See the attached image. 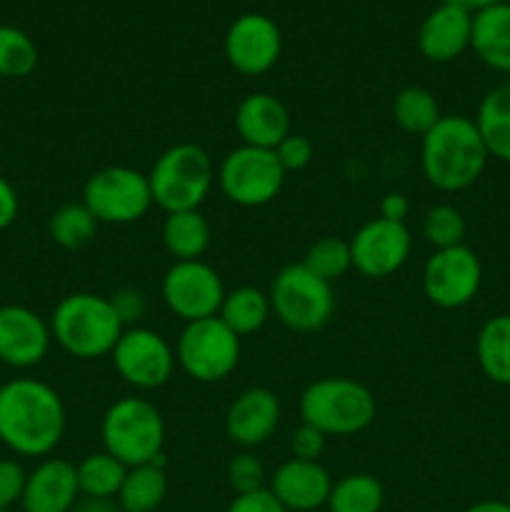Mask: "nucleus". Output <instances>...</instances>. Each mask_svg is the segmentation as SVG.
I'll return each instance as SVG.
<instances>
[{
    "label": "nucleus",
    "instance_id": "nucleus-1",
    "mask_svg": "<svg viewBox=\"0 0 510 512\" xmlns=\"http://www.w3.org/2000/svg\"><path fill=\"white\" fill-rule=\"evenodd\" d=\"M65 403L53 385L15 378L0 385V443L23 458H48L65 435Z\"/></svg>",
    "mask_w": 510,
    "mask_h": 512
},
{
    "label": "nucleus",
    "instance_id": "nucleus-2",
    "mask_svg": "<svg viewBox=\"0 0 510 512\" xmlns=\"http://www.w3.org/2000/svg\"><path fill=\"white\" fill-rule=\"evenodd\" d=\"M488 158L483 135L468 115H440L420 138V170L440 193H460L478 183Z\"/></svg>",
    "mask_w": 510,
    "mask_h": 512
},
{
    "label": "nucleus",
    "instance_id": "nucleus-3",
    "mask_svg": "<svg viewBox=\"0 0 510 512\" xmlns=\"http://www.w3.org/2000/svg\"><path fill=\"white\" fill-rule=\"evenodd\" d=\"M48 323L55 343L78 360H98L110 355L125 330L108 295L98 293L65 295L55 305Z\"/></svg>",
    "mask_w": 510,
    "mask_h": 512
},
{
    "label": "nucleus",
    "instance_id": "nucleus-4",
    "mask_svg": "<svg viewBox=\"0 0 510 512\" xmlns=\"http://www.w3.org/2000/svg\"><path fill=\"white\" fill-rule=\"evenodd\" d=\"M300 423L320 430L325 438H348L370 428L378 415L375 395L363 383L343 375L313 380L300 393Z\"/></svg>",
    "mask_w": 510,
    "mask_h": 512
},
{
    "label": "nucleus",
    "instance_id": "nucleus-5",
    "mask_svg": "<svg viewBox=\"0 0 510 512\" xmlns=\"http://www.w3.org/2000/svg\"><path fill=\"white\" fill-rule=\"evenodd\" d=\"M153 205L168 213L200 210L215 183L208 150L195 143H175L158 155L148 173Z\"/></svg>",
    "mask_w": 510,
    "mask_h": 512
},
{
    "label": "nucleus",
    "instance_id": "nucleus-6",
    "mask_svg": "<svg viewBox=\"0 0 510 512\" xmlns=\"http://www.w3.org/2000/svg\"><path fill=\"white\" fill-rule=\"evenodd\" d=\"M100 435H103L105 450L128 468L153 463L155 458L163 455V413L150 400L125 395L105 410Z\"/></svg>",
    "mask_w": 510,
    "mask_h": 512
},
{
    "label": "nucleus",
    "instance_id": "nucleus-7",
    "mask_svg": "<svg viewBox=\"0 0 510 512\" xmlns=\"http://www.w3.org/2000/svg\"><path fill=\"white\" fill-rule=\"evenodd\" d=\"M273 315L293 333H318L335 313L333 283L300 263H290L275 273L268 288Z\"/></svg>",
    "mask_w": 510,
    "mask_h": 512
},
{
    "label": "nucleus",
    "instance_id": "nucleus-8",
    "mask_svg": "<svg viewBox=\"0 0 510 512\" xmlns=\"http://www.w3.org/2000/svg\"><path fill=\"white\" fill-rule=\"evenodd\" d=\"M175 363L195 383H220L240 363V338L215 318L185 323L175 340Z\"/></svg>",
    "mask_w": 510,
    "mask_h": 512
},
{
    "label": "nucleus",
    "instance_id": "nucleus-9",
    "mask_svg": "<svg viewBox=\"0 0 510 512\" xmlns=\"http://www.w3.org/2000/svg\"><path fill=\"white\" fill-rule=\"evenodd\" d=\"M285 170L275 150L243 145L230 150L215 170L220 190L240 208H263L273 203L285 185Z\"/></svg>",
    "mask_w": 510,
    "mask_h": 512
},
{
    "label": "nucleus",
    "instance_id": "nucleus-10",
    "mask_svg": "<svg viewBox=\"0 0 510 512\" xmlns=\"http://www.w3.org/2000/svg\"><path fill=\"white\" fill-rule=\"evenodd\" d=\"M83 205L100 225H130L153 205L148 175L128 165H108L85 180Z\"/></svg>",
    "mask_w": 510,
    "mask_h": 512
},
{
    "label": "nucleus",
    "instance_id": "nucleus-11",
    "mask_svg": "<svg viewBox=\"0 0 510 512\" xmlns=\"http://www.w3.org/2000/svg\"><path fill=\"white\" fill-rule=\"evenodd\" d=\"M225 293L220 273L205 260H175L160 283L163 303L183 323L215 318Z\"/></svg>",
    "mask_w": 510,
    "mask_h": 512
},
{
    "label": "nucleus",
    "instance_id": "nucleus-12",
    "mask_svg": "<svg viewBox=\"0 0 510 512\" xmlns=\"http://www.w3.org/2000/svg\"><path fill=\"white\" fill-rule=\"evenodd\" d=\"M110 360L115 373L135 390H158L173 378L175 348L155 330L145 325L125 328L115 343Z\"/></svg>",
    "mask_w": 510,
    "mask_h": 512
},
{
    "label": "nucleus",
    "instance_id": "nucleus-13",
    "mask_svg": "<svg viewBox=\"0 0 510 512\" xmlns=\"http://www.w3.org/2000/svg\"><path fill=\"white\" fill-rule=\"evenodd\" d=\"M483 265L468 245L433 250L423 265V293L435 308L458 310L478 295Z\"/></svg>",
    "mask_w": 510,
    "mask_h": 512
},
{
    "label": "nucleus",
    "instance_id": "nucleus-14",
    "mask_svg": "<svg viewBox=\"0 0 510 512\" xmlns=\"http://www.w3.org/2000/svg\"><path fill=\"white\" fill-rule=\"evenodd\" d=\"M348 243L353 270L370 280H383L408 263L413 235L405 223H393L378 215L360 225Z\"/></svg>",
    "mask_w": 510,
    "mask_h": 512
},
{
    "label": "nucleus",
    "instance_id": "nucleus-15",
    "mask_svg": "<svg viewBox=\"0 0 510 512\" xmlns=\"http://www.w3.org/2000/svg\"><path fill=\"white\" fill-rule=\"evenodd\" d=\"M225 60L240 75H263L280 60L283 35L278 23L263 13H243L225 33Z\"/></svg>",
    "mask_w": 510,
    "mask_h": 512
},
{
    "label": "nucleus",
    "instance_id": "nucleus-16",
    "mask_svg": "<svg viewBox=\"0 0 510 512\" xmlns=\"http://www.w3.org/2000/svg\"><path fill=\"white\" fill-rule=\"evenodd\" d=\"M53 335L50 323L25 305L0 308V363L15 370L35 368L48 355Z\"/></svg>",
    "mask_w": 510,
    "mask_h": 512
},
{
    "label": "nucleus",
    "instance_id": "nucleus-17",
    "mask_svg": "<svg viewBox=\"0 0 510 512\" xmlns=\"http://www.w3.org/2000/svg\"><path fill=\"white\" fill-rule=\"evenodd\" d=\"M280 398L270 388H245L225 413V435L243 450L260 448L280 425Z\"/></svg>",
    "mask_w": 510,
    "mask_h": 512
},
{
    "label": "nucleus",
    "instance_id": "nucleus-18",
    "mask_svg": "<svg viewBox=\"0 0 510 512\" xmlns=\"http://www.w3.org/2000/svg\"><path fill=\"white\" fill-rule=\"evenodd\" d=\"M335 480L320 460L288 458L270 475V493L288 512H313L325 508Z\"/></svg>",
    "mask_w": 510,
    "mask_h": 512
},
{
    "label": "nucleus",
    "instance_id": "nucleus-19",
    "mask_svg": "<svg viewBox=\"0 0 510 512\" xmlns=\"http://www.w3.org/2000/svg\"><path fill=\"white\" fill-rule=\"evenodd\" d=\"M473 13L453 0L430 10L418 28V50L430 63H450L470 48Z\"/></svg>",
    "mask_w": 510,
    "mask_h": 512
},
{
    "label": "nucleus",
    "instance_id": "nucleus-20",
    "mask_svg": "<svg viewBox=\"0 0 510 512\" xmlns=\"http://www.w3.org/2000/svg\"><path fill=\"white\" fill-rule=\"evenodd\" d=\"M80 500L78 468L65 458H45L30 470L20 500L23 512H73Z\"/></svg>",
    "mask_w": 510,
    "mask_h": 512
},
{
    "label": "nucleus",
    "instance_id": "nucleus-21",
    "mask_svg": "<svg viewBox=\"0 0 510 512\" xmlns=\"http://www.w3.org/2000/svg\"><path fill=\"white\" fill-rule=\"evenodd\" d=\"M235 130L243 145L275 150L280 140L293 133L288 105L263 90L245 95L235 108Z\"/></svg>",
    "mask_w": 510,
    "mask_h": 512
},
{
    "label": "nucleus",
    "instance_id": "nucleus-22",
    "mask_svg": "<svg viewBox=\"0 0 510 512\" xmlns=\"http://www.w3.org/2000/svg\"><path fill=\"white\" fill-rule=\"evenodd\" d=\"M470 50L488 68L510 73V3H498L473 15Z\"/></svg>",
    "mask_w": 510,
    "mask_h": 512
},
{
    "label": "nucleus",
    "instance_id": "nucleus-23",
    "mask_svg": "<svg viewBox=\"0 0 510 512\" xmlns=\"http://www.w3.org/2000/svg\"><path fill=\"white\" fill-rule=\"evenodd\" d=\"M168 495V473H165V455L153 463L128 468L123 488L118 493V503L123 512H155Z\"/></svg>",
    "mask_w": 510,
    "mask_h": 512
},
{
    "label": "nucleus",
    "instance_id": "nucleus-24",
    "mask_svg": "<svg viewBox=\"0 0 510 512\" xmlns=\"http://www.w3.org/2000/svg\"><path fill=\"white\" fill-rule=\"evenodd\" d=\"M163 245L175 260H200L213 243V230L200 210L168 213L163 223Z\"/></svg>",
    "mask_w": 510,
    "mask_h": 512
},
{
    "label": "nucleus",
    "instance_id": "nucleus-25",
    "mask_svg": "<svg viewBox=\"0 0 510 512\" xmlns=\"http://www.w3.org/2000/svg\"><path fill=\"white\" fill-rule=\"evenodd\" d=\"M270 315H273V308H270L268 293L260 288H253V285H240V288L228 290L223 298V305L218 310V318L238 338H245V335H253L258 330H263Z\"/></svg>",
    "mask_w": 510,
    "mask_h": 512
},
{
    "label": "nucleus",
    "instance_id": "nucleus-26",
    "mask_svg": "<svg viewBox=\"0 0 510 512\" xmlns=\"http://www.w3.org/2000/svg\"><path fill=\"white\" fill-rule=\"evenodd\" d=\"M475 358L490 383L510 385V313L485 320L475 338Z\"/></svg>",
    "mask_w": 510,
    "mask_h": 512
},
{
    "label": "nucleus",
    "instance_id": "nucleus-27",
    "mask_svg": "<svg viewBox=\"0 0 510 512\" xmlns=\"http://www.w3.org/2000/svg\"><path fill=\"white\" fill-rule=\"evenodd\" d=\"M473 120L483 135L490 158L510 163V85L490 90L480 100L478 115Z\"/></svg>",
    "mask_w": 510,
    "mask_h": 512
},
{
    "label": "nucleus",
    "instance_id": "nucleus-28",
    "mask_svg": "<svg viewBox=\"0 0 510 512\" xmlns=\"http://www.w3.org/2000/svg\"><path fill=\"white\" fill-rule=\"evenodd\" d=\"M385 505V488L375 475L350 473L335 480L330 490V512H380Z\"/></svg>",
    "mask_w": 510,
    "mask_h": 512
},
{
    "label": "nucleus",
    "instance_id": "nucleus-29",
    "mask_svg": "<svg viewBox=\"0 0 510 512\" xmlns=\"http://www.w3.org/2000/svg\"><path fill=\"white\" fill-rule=\"evenodd\" d=\"M75 468H78L80 495L85 498H118L125 473H128V465L113 458L108 450L85 455Z\"/></svg>",
    "mask_w": 510,
    "mask_h": 512
},
{
    "label": "nucleus",
    "instance_id": "nucleus-30",
    "mask_svg": "<svg viewBox=\"0 0 510 512\" xmlns=\"http://www.w3.org/2000/svg\"><path fill=\"white\" fill-rule=\"evenodd\" d=\"M393 120L400 130L423 138L440 120V105L423 85H408L393 98Z\"/></svg>",
    "mask_w": 510,
    "mask_h": 512
},
{
    "label": "nucleus",
    "instance_id": "nucleus-31",
    "mask_svg": "<svg viewBox=\"0 0 510 512\" xmlns=\"http://www.w3.org/2000/svg\"><path fill=\"white\" fill-rule=\"evenodd\" d=\"M98 228L100 223L85 208L83 200L80 203L60 205L48 220V235L63 250H80L88 243H93V238L98 235Z\"/></svg>",
    "mask_w": 510,
    "mask_h": 512
},
{
    "label": "nucleus",
    "instance_id": "nucleus-32",
    "mask_svg": "<svg viewBox=\"0 0 510 512\" xmlns=\"http://www.w3.org/2000/svg\"><path fill=\"white\" fill-rule=\"evenodd\" d=\"M38 45L25 30L15 25H0V78H28L38 68Z\"/></svg>",
    "mask_w": 510,
    "mask_h": 512
},
{
    "label": "nucleus",
    "instance_id": "nucleus-33",
    "mask_svg": "<svg viewBox=\"0 0 510 512\" xmlns=\"http://www.w3.org/2000/svg\"><path fill=\"white\" fill-rule=\"evenodd\" d=\"M303 265L313 270L315 275H320L323 280H328V283H335L348 270H353L350 243L343 238H335V235H325V238L315 240L310 245L303 258Z\"/></svg>",
    "mask_w": 510,
    "mask_h": 512
},
{
    "label": "nucleus",
    "instance_id": "nucleus-34",
    "mask_svg": "<svg viewBox=\"0 0 510 512\" xmlns=\"http://www.w3.org/2000/svg\"><path fill=\"white\" fill-rule=\"evenodd\" d=\"M465 230L468 225H465L463 213L450 203L433 205L423 218V238L428 240V245H433V250L463 245Z\"/></svg>",
    "mask_w": 510,
    "mask_h": 512
},
{
    "label": "nucleus",
    "instance_id": "nucleus-35",
    "mask_svg": "<svg viewBox=\"0 0 510 512\" xmlns=\"http://www.w3.org/2000/svg\"><path fill=\"white\" fill-rule=\"evenodd\" d=\"M225 478H228V485L233 488L235 495L268 488V485H265L268 473H265L263 460H260L255 453H250V450H243V453L230 458L228 468H225Z\"/></svg>",
    "mask_w": 510,
    "mask_h": 512
},
{
    "label": "nucleus",
    "instance_id": "nucleus-36",
    "mask_svg": "<svg viewBox=\"0 0 510 512\" xmlns=\"http://www.w3.org/2000/svg\"><path fill=\"white\" fill-rule=\"evenodd\" d=\"M25 480H28V473L18 460L0 458V510L20 505L25 493Z\"/></svg>",
    "mask_w": 510,
    "mask_h": 512
},
{
    "label": "nucleus",
    "instance_id": "nucleus-37",
    "mask_svg": "<svg viewBox=\"0 0 510 512\" xmlns=\"http://www.w3.org/2000/svg\"><path fill=\"white\" fill-rule=\"evenodd\" d=\"M313 153V143L300 133H290L288 138L280 140L278 148H275V155H278L285 173H298V170L308 168L310 160H313Z\"/></svg>",
    "mask_w": 510,
    "mask_h": 512
},
{
    "label": "nucleus",
    "instance_id": "nucleus-38",
    "mask_svg": "<svg viewBox=\"0 0 510 512\" xmlns=\"http://www.w3.org/2000/svg\"><path fill=\"white\" fill-rule=\"evenodd\" d=\"M110 303H113L115 313H118L120 323L125 328H135L140 320L145 318V310H148V298H145L143 290L138 288H118L113 295H108Z\"/></svg>",
    "mask_w": 510,
    "mask_h": 512
},
{
    "label": "nucleus",
    "instance_id": "nucleus-39",
    "mask_svg": "<svg viewBox=\"0 0 510 512\" xmlns=\"http://www.w3.org/2000/svg\"><path fill=\"white\" fill-rule=\"evenodd\" d=\"M325 440L328 438H325L320 430L300 423L298 428L290 433V458L320 460V455L325 453Z\"/></svg>",
    "mask_w": 510,
    "mask_h": 512
},
{
    "label": "nucleus",
    "instance_id": "nucleus-40",
    "mask_svg": "<svg viewBox=\"0 0 510 512\" xmlns=\"http://www.w3.org/2000/svg\"><path fill=\"white\" fill-rule=\"evenodd\" d=\"M225 512H288V510H285L283 503L270 493V488H260V490H253V493L235 495Z\"/></svg>",
    "mask_w": 510,
    "mask_h": 512
},
{
    "label": "nucleus",
    "instance_id": "nucleus-41",
    "mask_svg": "<svg viewBox=\"0 0 510 512\" xmlns=\"http://www.w3.org/2000/svg\"><path fill=\"white\" fill-rule=\"evenodd\" d=\"M20 198L15 193L13 183L5 175H0V230L10 228L18 220Z\"/></svg>",
    "mask_w": 510,
    "mask_h": 512
},
{
    "label": "nucleus",
    "instance_id": "nucleus-42",
    "mask_svg": "<svg viewBox=\"0 0 510 512\" xmlns=\"http://www.w3.org/2000/svg\"><path fill=\"white\" fill-rule=\"evenodd\" d=\"M408 213H410V200L405 193L390 190V193H385L383 200H380V218L393 220V223H405Z\"/></svg>",
    "mask_w": 510,
    "mask_h": 512
},
{
    "label": "nucleus",
    "instance_id": "nucleus-43",
    "mask_svg": "<svg viewBox=\"0 0 510 512\" xmlns=\"http://www.w3.org/2000/svg\"><path fill=\"white\" fill-rule=\"evenodd\" d=\"M73 512H123V508L115 498H85V495H80Z\"/></svg>",
    "mask_w": 510,
    "mask_h": 512
},
{
    "label": "nucleus",
    "instance_id": "nucleus-44",
    "mask_svg": "<svg viewBox=\"0 0 510 512\" xmlns=\"http://www.w3.org/2000/svg\"><path fill=\"white\" fill-rule=\"evenodd\" d=\"M465 512H510V503L508 500H480Z\"/></svg>",
    "mask_w": 510,
    "mask_h": 512
},
{
    "label": "nucleus",
    "instance_id": "nucleus-45",
    "mask_svg": "<svg viewBox=\"0 0 510 512\" xmlns=\"http://www.w3.org/2000/svg\"><path fill=\"white\" fill-rule=\"evenodd\" d=\"M453 3H458V5H463L465 10H470V13H480V10H488V8H493V5H498V3H505V0H453Z\"/></svg>",
    "mask_w": 510,
    "mask_h": 512
},
{
    "label": "nucleus",
    "instance_id": "nucleus-46",
    "mask_svg": "<svg viewBox=\"0 0 510 512\" xmlns=\"http://www.w3.org/2000/svg\"><path fill=\"white\" fill-rule=\"evenodd\" d=\"M508 503H510V485H508Z\"/></svg>",
    "mask_w": 510,
    "mask_h": 512
},
{
    "label": "nucleus",
    "instance_id": "nucleus-47",
    "mask_svg": "<svg viewBox=\"0 0 510 512\" xmlns=\"http://www.w3.org/2000/svg\"><path fill=\"white\" fill-rule=\"evenodd\" d=\"M0 512H13V510H0Z\"/></svg>",
    "mask_w": 510,
    "mask_h": 512
}]
</instances>
